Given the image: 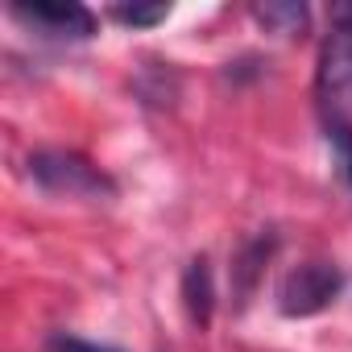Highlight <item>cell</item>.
I'll return each mask as SVG.
<instances>
[{
  "mask_svg": "<svg viewBox=\"0 0 352 352\" xmlns=\"http://www.w3.org/2000/svg\"><path fill=\"white\" fill-rule=\"evenodd\" d=\"M183 307H187V315H191L195 327H208V323H212L216 286H212V265H208V257H195V261L183 270Z\"/></svg>",
  "mask_w": 352,
  "mask_h": 352,
  "instance_id": "cell-5",
  "label": "cell"
},
{
  "mask_svg": "<svg viewBox=\"0 0 352 352\" xmlns=\"http://www.w3.org/2000/svg\"><path fill=\"white\" fill-rule=\"evenodd\" d=\"M166 5H116L112 9V17L120 21V25H133V30H145V25H157V21H166Z\"/></svg>",
  "mask_w": 352,
  "mask_h": 352,
  "instance_id": "cell-8",
  "label": "cell"
},
{
  "mask_svg": "<svg viewBox=\"0 0 352 352\" xmlns=\"http://www.w3.org/2000/svg\"><path fill=\"white\" fill-rule=\"evenodd\" d=\"M46 352H116V348H108V344H91V340H79V336L58 331V336L46 340Z\"/></svg>",
  "mask_w": 352,
  "mask_h": 352,
  "instance_id": "cell-9",
  "label": "cell"
},
{
  "mask_svg": "<svg viewBox=\"0 0 352 352\" xmlns=\"http://www.w3.org/2000/svg\"><path fill=\"white\" fill-rule=\"evenodd\" d=\"M253 17L274 34H298L307 25V5H257Z\"/></svg>",
  "mask_w": 352,
  "mask_h": 352,
  "instance_id": "cell-7",
  "label": "cell"
},
{
  "mask_svg": "<svg viewBox=\"0 0 352 352\" xmlns=\"http://www.w3.org/2000/svg\"><path fill=\"white\" fill-rule=\"evenodd\" d=\"M270 253H274V236H257V241H249V245L241 249V257H236V265H232V278H236V294H241V302L253 294V286H257L261 265H265Z\"/></svg>",
  "mask_w": 352,
  "mask_h": 352,
  "instance_id": "cell-6",
  "label": "cell"
},
{
  "mask_svg": "<svg viewBox=\"0 0 352 352\" xmlns=\"http://www.w3.org/2000/svg\"><path fill=\"white\" fill-rule=\"evenodd\" d=\"M30 174L34 183L50 195H67V199H87V204H104L116 195V183L100 166H91L79 153L67 149H38L30 157Z\"/></svg>",
  "mask_w": 352,
  "mask_h": 352,
  "instance_id": "cell-2",
  "label": "cell"
},
{
  "mask_svg": "<svg viewBox=\"0 0 352 352\" xmlns=\"http://www.w3.org/2000/svg\"><path fill=\"white\" fill-rule=\"evenodd\" d=\"M25 30L50 42H87L96 34V13L75 5V0H34V5H13L9 9Z\"/></svg>",
  "mask_w": 352,
  "mask_h": 352,
  "instance_id": "cell-4",
  "label": "cell"
},
{
  "mask_svg": "<svg viewBox=\"0 0 352 352\" xmlns=\"http://www.w3.org/2000/svg\"><path fill=\"white\" fill-rule=\"evenodd\" d=\"M340 286H344V274L331 261H307V265L286 274V282L278 290V307H282V315L302 319V315L323 311L340 294Z\"/></svg>",
  "mask_w": 352,
  "mask_h": 352,
  "instance_id": "cell-3",
  "label": "cell"
},
{
  "mask_svg": "<svg viewBox=\"0 0 352 352\" xmlns=\"http://www.w3.org/2000/svg\"><path fill=\"white\" fill-rule=\"evenodd\" d=\"M315 104L323 137L352 133V5L331 9V30L319 46V67H315Z\"/></svg>",
  "mask_w": 352,
  "mask_h": 352,
  "instance_id": "cell-1",
  "label": "cell"
}]
</instances>
